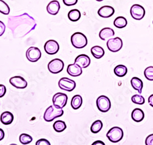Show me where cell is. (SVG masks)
Returning a JSON list of instances; mask_svg holds the SVG:
<instances>
[{
  "mask_svg": "<svg viewBox=\"0 0 153 145\" xmlns=\"http://www.w3.org/2000/svg\"><path fill=\"white\" fill-rule=\"evenodd\" d=\"M74 63L79 65L82 68H86L90 65L91 59L86 54H80L76 57Z\"/></svg>",
  "mask_w": 153,
  "mask_h": 145,
  "instance_id": "5bb4252c",
  "label": "cell"
},
{
  "mask_svg": "<svg viewBox=\"0 0 153 145\" xmlns=\"http://www.w3.org/2000/svg\"><path fill=\"white\" fill-rule=\"evenodd\" d=\"M114 73L117 76L124 77L127 73V68L124 65H119L114 69Z\"/></svg>",
  "mask_w": 153,
  "mask_h": 145,
  "instance_id": "d4e9b609",
  "label": "cell"
},
{
  "mask_svg": "<svg viewBox=\"0 0 153 145\" xmlns=\"http://www.w3.org/2000/svg\"><path fill=\"white\" fill-rule=\"evenodd\" d=\"M60 9L59 3L56 0L50 1L47 6V10L48 14L52 15H56Z\"/></svg>",
  "mask_w": 153,
  "mask_h": 145,
  "instance_id": "e0dca14e",
  "label": "cell"
},
{
  "mask_svg": "<svg viewBox=\"0 0 153 145\" xmlns=\"http://www.w3.org/2000/svg\"><path fill=\"white\" fill-rule=\"evenodd\" d=\"M131 15L136 20H140L145 17V10L139 4H134L131 8Z\"/></svg>",
  "mask_w": 153,
  "mask_h": 145,
  "instance_id": "30bf717a",
  "label": "cell"
},
{
  "mask_svg": "<svg viewBox=\"0 0 153 145\" xmlns=\"http://www.w3.org/2000/svg\"><path fill=\"white\" fill-rule=\"evenodd\" d=\"M58 85L61 90L67 91H72L75 89L76 83L74 80H72L68 77H62L58 82Z\"/></svg>",
  "mask_w": 153,
  "mask_h": 145,
  "instance_id": "52a82bcc",
  "label": "cell"
},
{
  "mask_svg": "<svg viewBox=\"0 0 153 145\" xmlns=\"http://www.w3.org/2000/svg\"><path fill=\"white\" fill-rule=\"evenodd\" d=\"M5 30H6V25L3 21H0V37L3 35V34L5 32Z\"/></svg>",
  "mask_w": 153,
  "mask_h": 145,
  "instance_id": "8d00e7d4",
  "label": "cell"
},
{
  "mask_svg": "<svg viewBox=\"0 0 153 145\" xmlns=\"http://www.w3.org/2000/svg\"><path fill=\"white\" fill-rule=\"evenodd\" d=\"M8 20V27L13 34L21 37L27 35L36 26L34 19L27 13L19 16L9 17Z\"/></svg>",
  "mask_w": 153,
  "mask_h": 145,
  "instance_id": "6da1fadb",
  "label": "cell"
},
{
  "mask_svg": "<svg viewBox=\"0 0 153 145\" xmlns=\"http://www.w3.org/2000/svg\"><path fill=\"white\" fill-rule=\"evenodd\" d=\"M114 35L113 29L110 28H105L102 29L99 34V36L101 40H105L107 38L113 37Z\"/></svg>",
  "mask_w": 153,
  "mask_h": 145,
  "instance_id": "7402d4cb",
  "label": "cell"
},
{
  "mask_svg": "<svg viewBox=\"0 0 153 145\" xmlns=\"http://www.w3.org/2000/svg\"><path fill=\"white\" fill-rule=\"evenodd\" d=\"M98 109L102 112H107L111 108V102L108 97L104 95L100 96L96 101Z\"/></svg>",
  "mask_w": 153,
  "mask_h": 145,
  "instance_id": "8992f818",
  "label": "cell"
},
{
  "mask_svg": "<svg viewBox=\"0 0 153 145\" xmlns=\"http://www.w3.org/2000/svg\"><path fill=\"white\" fill-rule=\"evenodd\" d=\"M124 136L123 130L119 127L111 128L107 134V137L112 143H118L121 141Z\"/></svg>",
  "mask_w": 153,
  "mask_h": 145,
  "instance_id": "277c9868",
  "label": "cell"
},
{
  "mask_svg": "<svg viewBox=\"0 0 153 145\" xmlns=\"http://www.w3.org/2000/svg\"><path fill=\"white\" fill-rule=\"evenodd\" d=\"M98 14L100 17L102 18H109L111 17L114 13V9L113 7L110 6H104L101 7L98 10Z\"/></svg>",
  "mask_w": 153,
  "mask_h": 145,
  "instance_id": "9a60e30c",
  "label": "cell"
},
{
  "mask_svg": "<svg viewBox=\"0 0 153 145\" xmlns=\"http://www.w3.org/2000/svg\"><path fill=\"white\" fill-rule=\"evenodd\" d=\"M148 102L151 107H153V94L151 95L148 98Z\"/></svg>",
  "mask_w": 153,
  "mask_h": 145,
  "instance_id": "f35d334b",
  "label": "cell"
},
{
  "mask_svg": "<svg viewBox=\"0 0 153 145\" xmlns=\"http://www.w3.org/2000/svg\"><path fill=\"white\" fill-rule=\"evenodd\" d=\"M53 127L56 132H61L66 129V124L65 121L58 120L54 123Z\"/></svg>",
  "mask_w": 153,
  "mask_h": 145,
  "instance_id": "4316f807",
  "label": "cell"
},
{
  "mask_svg": "<svg viewBox=\"0 0 153 145\" xmlns=\"http://www.w3.org/2000/svg\"><path fill=\"white\" fill-rule=\"evenodd\" d=\"M96 145V144H102V145H105V143L102 141H96L94 143H93V145Z\"/></svg>",
  "mask_w": 153,
  "mask_h": 145,
  "instance_id": "ab89813d",
  "label": "cell"
},
{
  "mask_svg": "<svg viewBox=\"0 0 153 145\" xmlns=\"http://www.w3.org/2000/svg\"><path fill=\"white\" fill-rule=\"evenodd\" d=\"M20 142L23 144H28L32 142L33 137L27 134H22L19 137Z\"/></svg>",
  "mask_w": 153,
  "mask_h": 145,
  "instance_id": "f1b7e54d",
  "label": "cell"
},
{
  "mask_svg": "<svg viewBox=\"0 0 153 145\" xmlns=\"http://www.w3.org/2000/svg\"><path fill=\"white\" fill-rule=\"evenodd\" d=\"M0 120L4 125L10 124L14 120V115L10 112H4L0 116Z\"/></svg>",
  "mask_w": 153,
  "mask_h": 145,
  "instance_id": "ac0fdd59",
  "label": "cell"
},
{
  "mask_svg": "<svg viewBox=\"0 0 153 145\" xmlns=\"http://www.w3.org/2000/svg\"><path fill=\"white\" fill-rule=\"evenodd\" d=\"M64 113L62 109H59L55 105H50L45 110L44 115V119L47 122L53 121L55 118L61 116Z\"/></svg>",
  "mask_w": 153,
  "mask_h": 145,
  "instance_id": "7a4b0ae2",
  "label": "cell"
},
{
  "mask_svg": "<svg viewBox=\"0 0 153 145\" xmlns=\"http://www.w3.org/2000/svg\"><path fill=\"white\" fill-rule=\"evenodd\" d=\"M145 77L149 81H153V67H147L144 71Z\"/></svg>",
  "mask_w": 153,
  "mask_h": 145,
  "instance_id": "1f68e13d",
  "label": "cell"
},
{
  "mask_svg": "<svg viewBox=\"0 0 153 145\" xmlns=\"http://www.w3.org/2000/svg\"><path fill=\"white\" fill-rule=\"evenodd\" d=\"M131 99L134 103H135L136 104H139V105H142L145 102V99L144 97L142 95H138V94H136V95H134V96H132Z\"/></svg>",
  "mask_w": 153,
  "mask_h": 145,
  "instance_id": "4dcf8cb0",
  "label": "cell"
},
{
  "mask_svg": "<svg viewBox=\"0 0 153 145\" xmlns=\"http://www.w3.org/2000/svg\"><path fill=\"white\" fill-rule=\"evenodd\" d=\"M65 63L59 59H55L51 60L48 64V69L52 74H58L62 71Z\"/></svg>",
  "mask_w": 153,
  "mask_h": 145,
  "instance_id": "5b68a950",
  "label": "cell"
},
{
  "mask_svg": "<svg viewBox=\"0 0 153 145\" xmlns=\"http://www.w3.org/2000/svg\"><path fill=\"white\" fill-rule=\"evenodd\" d=\"M41 50L34 46H31L28 48L26 52V57L27 59L31 62H36L39 60L41 57Z\"/></svg>",
  "mask_w": 153,
  "mask_h": 145,
  "instance_id": "ba28073f",
  "label": "cell"
},
{
  "mask_svg": "<svg viewBox=\"0 0 153 145\" xmlns=\"http://www.w3.org/2000/svg\"><path fill=\"white\" fill-rule=\"evenodd\" d=\"M97 1H104V0H96Z\"/></svg>",
  "mask_w": 153,
  "mask_h": 145,
  "instance_id": "60d3db41",
  "label": "cell"
},
{
  "mask_svg": "<svg viewBox=\"0 0 153 145\" xmlns=\"http://www.w3.org/2000/svg\"><path fill=\"white\" fill-rule=\"evenodd\" d=\"M113 24H114V26L117 27V28L122 29V28H125L127 26V21L126 18H124V17L120 16V17H117L115 20H114Z\"/></svg>",
  "mask_w": 153,
  "mask_h": 145,
  "instance_id": "484cf974",
  "label": "cell"
},
{
  "mask_svg": "<svg viewBox=\"0 0 153 145\" xmlns=\"http://www.w3.org/2000/svg\"><path fill=\"white\" fill-rule=\"evenodd\" d=\"M103 127V123L100 120H96L94 121L91 126V132L94 134H97L100 131Z\"/></svg>",
  "mask_w": 153,
  "mask_h": 145,
  "instance_id": "83f0119b",
  "label": "cell"
},
{
  "mask_svg": "<svg viewBox=\"0 0 153 145\" xmlns=\"http://www.w3.org/2000/svg\"><path fill=\"white\" fill-rule=\"evenodd\" d=\"M67 72L72 77H77L82 74V69L79 65L74 63L68 66Z\"/></svg>",
  "mask_w": 153,
  "mask_h": 145,
  "instance_id": "2e32d148",
  "label": "cell"
},
{
  "mask_svg": "<svg viewBox=\"0 0 153 145\" xmlns=\"http://www.w3.org/2000/svg\"><path fill=\"white\" fill-rule=\"evenodd\" d=\"M4 135H5V134H4V130L0 128V141H1L4 138Z\"/></svg>",
  "mask_w": 153,
  "mask_h": 145,
  "instance_id": "74e56055",
  "label": "cell"
},
{
  "mask_svg": "<svg viewBox=\"0 0 153 145\" xmlns=\"http://www.w3.org/2000/svg\"><path fill=\"white\" fill-rule=\"evenodd\" d=\"M9 82L12 86L18 89L25 88L28 85V83L26 80L20 76H16L11 77L9 79Z\"/></svg>",
  "mask_w": 153,
  "mask_h": 145,
  "instance_id": "4fadbf2b",
  "label": "cell"
},
{
  "mask_svg": "<svg viewBox=\"0 0 153 145\" xmlns=\"http://www.w3.org/2000/svg\"><path fill=\"white\" fill-rule=\"evenodd\" d=\"M59 49L58 43L54 40H49L44 45V50L46 53L50 55L56 54Z\"/></svg>",
  "mask_w": 153,
  "mask_h": 145,
  "instance_id": "7c38bea8",
  "label": "cell"
},
{
  "mask_svg": "<svg viewBox=\"0 0 153 145\" xmlns=\"http://www.w3.org/2000/svg\"><path fill=\"white\" fill-rule=\"evenodd\" d=\"M145 144L146 145H153V134H151L146 137Z\"/></svg>",
  "mask_w": 153,
  "mask_h": 145,
  "instance_id": "e575fe53",
  "label": "cell"
},
{
  "mask_svg": "<svg viewBox=\"0 0 153 145\" xmlns=\"http://www.w3.org/2000/svg\"><path fill=\"white\" fill-rule=\"evenodd\" d=\"M91 52L94 57L99 59L102 57L105 54V51L102 47L100 46H94L91 48Z\"/></svg>",
  "mask_w": 153,
  "mask_h": 145,
  "instance_id": "44dd1931",
  "label": "cell"
},
{
  "mask_svg": "<svg viewBox=\"0 0 153 145\" xmlns=\"http://www.w3.org/2000/svg\"><path fill=\"white\" fill-rule=\"evenodd\" d=\"M123 45V41L119 37L110 38L107 42V46L108 49L113 52L119 51L122 48Z\"/></svg>",
  "mask_w": 153,
  "mask_h": 145,
  "instance_id": "9c48e42d",
  "label": "cell"
},
{
  "mask_svg": "<svg viewBox=\"0 0 153 145\" xmlns=\"http://www.w3.org/2000/svg\"><path fill=\"white\" fill-rule=\"evenodd\" d=\"M83 103V99L80 95H76L73 96L71 100V107L74 110L79 109L82 105Z\"/></svg>",
  "mask_w": 153,
  "mask_h": 145,
  "instance_id": "603a6c76",
  "label": "cell"
},
{
  "mask_svg": "<svg viewBox=\"0 0 153 145\" xmlns=\"http://www.w3.org/2000/svg\"><path fill=\"white\" fill-rule=\"evenodd\" d=\"M63 3L67 6H72L75 5L78 2V0H62Z\"/></svg>",
  "mask_w": 153,
  "mask_h": 145,
  "instance_id": "d6a6232c",
  "label": "cell"
},
{
  "mask_svg": "<svg viewBox=\"0 0 153 145\" xmlns=\"http://www.w3.org/2000/svg\"><path fill=\"white\" fill-rule=\"evenodd\" d=\"M152 24H153V21H152Z\"/></svg>",
  "mask_w": 153,
  "mask_h": 145,
  "instance_id": "b9f144b4",
  "label": "cell"
},
{
  "mask_svg": "<svg viewBox=\"0 0 153 145\" xmlns=\"http://www.w3.org/2000/svg\"><path fill=\"white\" fill-rule=\"evenodd\" d=\"M131 85L132 87L137 91H138V93H141L142 91L143 87V81L137 77H134L132 78L131 81Z\"/></svg>",
  "mask_w": 153,
  "mask_h": 145,
  "instance_id": "ffe728a7",
  "label": "cell"
},
{
  "mask_svg": "<svg viewBox=\"0 0 153 145\" xmlns=\"http://www.w3.org/2000/svg\"><path fill=\"white\" fill-rule=\"evenodd\" d=\"M145 118V114L143 111L139 108H136L134 109L132 112V120L137 123L141 122Z\"/></svg>",
  "mask_w": 153,
  "mask_h": 145,
  "instance_id": "d6986e66",
  "label": "cell"
},
{
  "mask_svg": "<svg viewBox=\"0 0 153 145\" xmlns=\"http://www.w3.org/2000/svg\"><path fill=\"white\" fill-rule=\"evenodd\" d=\"M36 145H50V143L46 139L42 138L37 140L36 143Z\"/></svg>",
  "mask_w": 153,
  "mask_h": 145,
  "instance_id": "836d02e7",
  "label": "cell"
},
{
  "mask_svg": "<svg viewBox=\"0 0 153 145\" xmlns=\"http://www.w3.org/2000/svg\"><path fill=\"white\" fill-rule=\"evenodd\" d=\"M71 43L74 47L77 49L85 48L88 43L86 37L81 32H75L71 36Z\"/></svg>",
  "mask_w": 153,
  "mask_h": 145,
  "instance_id": "3957f363",
  "label": "cell"
},
{
  "mask_svg": "<svg viewBox=\"0 0 153 145\" xmlns=\"http://www.w3.org/2000/svg\"><path fill=\"white\" fill-rule=\"evenodd\" d=\"M68 18L72 21H76L80 20L81 14L78 9H72L68 13Z\"/></svg>",
  "mask_w": 153,
  "mask_h": 145,
  "instance_id": "cb8c5ba5",
  "label": "cell"
},
{
  "mask_svg": "<svg viewBox=\"0 0 153 145\" xmlns=\"http://www.w3.org/2000/svg\"><path fill=\"white\" fill-rule=\"evenodd\" d=\"M68 96L65 93H57L53 97V103L55 107L62 109L67 104Z\"/></svg>",
  "mask_w": 153,
  "mask_h": 145,
  "instance_id": "8fae6325",
  "label": "cell"
},
{
  "mask_svg": "<svg viewBox=\"0 0 153 145\" xmlns=\"http://www.w3.org/2000/svg\"><path fill=\"white\" fill-rule=\"evenodd\" d=\"M0 12L6 15H9L10 13V7L3 0H0Z\"/></svg>",
  "mask_w": 153,
  "mask_h": 145,
  "instance_id": "f546056e",
  "label": "cell"
},
{
  "mask_svg": "<svg viewBox=\"0 0 153 145\" xmlns=\"http://www.w3.org/2000/svg\"><path fill=\"white\" fill-rule=\"evenodd\" d=\"M6 93V87L3 85L0 84V98L3 97Z\"/></svg>",
  "mask_w": 153,
  "mask_h": 145,
  "instance_id": "d590c367",
  "label": "cell"
}]
</instances>
